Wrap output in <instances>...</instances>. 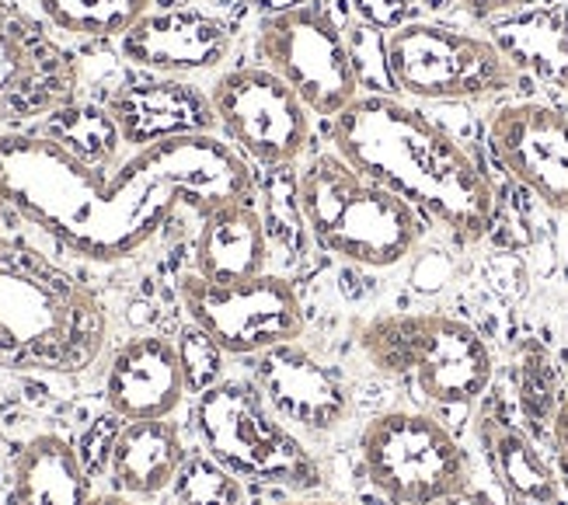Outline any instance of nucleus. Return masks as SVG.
I'll use <instances>...</instances> for the list:
<instances>
[{
  "label": "nucleus",
  "mask_w": 568,
  "mask_h": 505,
  "mask_svg": "<svg viewBox=\"0 0 568 505\" xmlns=\"http://www.w3.org/2000/svg\"><path fill=\"white\" fill-rule=\"evenodd\" d=\"M4 202L91 262H122L151 244L179 210L213 213L248 202L255 179L241 154L213 133L175 137L136 150L115 174L81 161L53 137H0Z\"/></svg>",
  "instance_id": "1"
},
{
  "label": "nucleus",
  "mask_w": 568,
  "mask_h": 505,
  "mask_svg": "<svg viewBox=\"0 0 568 505\" xmlns=\"http://www.w3.org/2000/svg\"><path fill=\"white\" fill-rule=\"evenodd\" d=\"M335 154L412 210L464 241H481L499 216L496 185L439 122L390 94H359L332 119Z\"/></svg>",
  "instance_id": "2"
},
{
  "label": "nucleus",
  "mask_w": 568,
  "mask_h": 505,
  "mask_svg": "<svg viewBox=\"0 0 568 505\" xmlns=\"http://www.w3.org/2000/svg\"><path fill=\"white\" fill-rule=\"evenodd\" d=\"M109 342V314L36 248L0 238V370L73 376Z\"/></svg>",
  "instance_id": "3"
},
{
  "label": "nucleus",
  "mask_w": 568,
  "mask_h": 505,
  "mask_svg": "<svg viewBox=\"0 0 568 505\" xmlns=\"http://www.w3.org/2000/svg\"><path fill=\"white\" fill-rule=\"evenodd\" d=\"M296 206L311 238L328 255L363 269H390L405 262L423 220L405 199L369 182L338 154H317L296 182Z\"/></svg>",
  "instance_id": "4"
},
{
  "label": "nucleus",
  "mask_w": 568,
  "mask_h": 505,
  "mask_svg": "<svg viewBox=\"0 0 568 505\" xmlns=\"http://www.w3.org/2000/svg\"><path fill=\"white\" fill-rule=\"evenodd\" d=\"M356 345L377 373L439 408H471L491 387V349L450 314H377L356 324Z\"/></svg>",
  "instance_id": "5"
},
{
  "label": "nucleus",
  "mask_w": 568,
  "mask_h": 505,
  "mask_svg": "<svg viewBox=\"0 0 568 505\" xmlns=\"http://www.w3.org/2000/svg\"><path fill=\"white\" fill-rule=\"evenodd\" d=\"M192 428L200 446L241 482L286 492H317L325 471L317 457L262 397L255 381H220L195 394Z\"/></svg>",
  "instance_id": "6"
},
{
  "label": "nucleus",
  "mask_w": 568,
  "mask_h": 505,
  "mask_svg": "<svg viewBox=\"0 0 568 505\" xmlns=\"http://www.w3.org/2000/svg\"><path fill=\"white\" fill-rule=\"evenodd\" d=\"M366 482L390 505H436L471 485V461L439 418L426 412H384L359 433Z\"/></svg>",
  "instance_id": "7"
},
{
  "label": "nucleus",
  "mask_w": 568,
  "mask_h": 505,
  "mask_svg": "<svg viewBox=\"0 0 568 505\" xmlns=\"http://www.w3.org/2000/svg\"><path fill=\"white\" fill-rule=\"evenodd\" d=\"M390 84L423 101H485L520 84L503 49L488 36L454 24L408 21L387 36Z\"/></svg>",
  "instance_id": "8"
},
{
  "label": "nucleus",
  "mask_w": 568,
  "mask_h": 505,
  "mask_svg": "<svg viewBox=\"0 0 568 505\" xmlns=\"http://www.w3.org/2000/svg\"><path fill=\"white\" fill-rule=\"evenodd\" d=\"M255 49L262 67L301 94L311 115L335 119L359 98V78L349 60L345 32L321 0L296 11L265 14L258 21Z\"/></svg>",
  "instance_id": "9"
},
{
  "label": "nucleus",
  "mask_w": 568,
  "mask_h": 505,
  "mask_svg": "<svg viewBox=\"0 0 568 505\" xmlns=\"http://www.w3.org/2000/svg\"><path fill=\"white\" fill-rule=\"evenodd\" d=\"M179 300L189 321L227 356H262L304 335L301 296L268 272L241 283H210L200 272H185L179 280Z\"/></svg>",
  "instance_id": "10"
},
{
  "label": "nucleus",
  "mask_w": 568,
  "mask_h": 505,
  "mask_svg": "<svg viewBox=\"0 0 568 505\" xmlns=\"http://www.w3.org/2000/svg\"><path fill=\"white\" fill-rule=\"evenodd\" d=\"M213 115L237 154L262 168H286L307 150L311 112L286 81L265 67H234L220 73Z\"/></svg>",
  "instance_id": "11"
},
{
  "label": "nucleus",
  "mask_w": 568,
  "mask_h": 505,
  "mask_svg": "<svg viewBox=\"0 0 568 505\" xmlns=\"http://www.w3.org/2000/svg\"><path fill=\"white\" fill-rule=\"evenodd\" d=\"M81 70L73 53L24 8L0 0V125H24L73 105Z\"/></svg>",
  "instance_id": "12"
},
{
  "label": "nucleus",
  "mask_w": 568,
  "mask_h": 505,
  "mask_svg": "<svg viewBox=\"0 0 568 505\" xmlns=\"http://www.w3.org/2000/svg\"><path fill=\"white\" fill-rule=\"evenodd\" d=\"M255 387L290 428L307 436H328L353 415V394L342 373L321 363L301 342L255 356Z\"/></svg>",
  "instance_id": "13"
},
{
  "label": "nucleus",
  "mask_w": 568,
  "mask_h": 505,
  "mask_svg": "<svg viewBox=\"0 0 568 505\" xmlns=\"http://www.w3.org/2000/svg\"><path fill=\"white\" fill-rule=\"evenodd\" d=\"M488 143L509 179L534 192L548 210H568V115L520 101L503 105L488 122Z\"/></svg>",
  "instance_id": "14"
},
{
  "label": "nucleus",
  "mask_w": 568,
  "mask_h": 505,
  "mask_svg": "<svg viewBox=\"0 0 568 505\" xmlns=\"http://www.w3.org/2000/svg\"><path fill=\"white\" fill-rule=\"evenodd\" d=\"M119 53L140 70L179 78V73H200L224 63L231 53V32L206 11L151 8L119 39Z\"/></svg>",
  "instance_id": "15"
},
{
  "label": "nucleus",
  "mask_w": 568,
  "mask_h": 505,
  "mask_svg": "<svg viewBox=\"0 0 568 505\" xmlns=\"http://www.w3.org/2000/svg\"><path fill=\"white\" fill-rule=\"evenodd\" d=\"M109 119L122 143L136 150L175 140L213 133V101L200 88L171 78H136L119 84L109 98Z\"/></svg>",
  "instance_id": "16"
},
{
  "label": "nucleus",
  "mask_w": 568,
  "mask_h": 505,
  "mask_svg": "<svg viewBox=\"0 0 568 505\" xmlns=\"http://www.w3.org/2000/svg\"><path fill=\"white\" fill-rule=\"evenodd\" d=\"M185 373L179 360V345L164 335H136L109 363L105 401L109 408L126 418H171L185 401Z\"/></svg>",
  "instance_id": "17"
},
{
  "label": "nucleus",
  "mask_w": 568,
  "mask_h": 505,
  "mask_svg": "<svg viewBox=\"0 0 568 505\" xmlns=\"http://www.w3.org/2000/svg\"><path fill=\"white\" fill-rule=\"evenodd\" d=\"M14 505H136L130 495H102L70 440L42 433L21 446L11 474Z\"/></svg>",
  "instance_id": "18"
},
{
  "label": "nucleus",
  "mask_w": 568,
  "mask_h": 505,
  "mask_svg": "<svg viewBox=\"0 0 568 505\" xmlns=\"http://www.w3.org/2000/svg\"><path fill=\"white\" fill-rule=\"evenodd\" d=\"M189 457L182 428L171 418L126 422L112 440L109 474L119 495L154 498L175 485V477Z\"/></svg>",
  "instance_id": "19"
},
{
  "label": "nucleus",
  "mask_w": 568,
  "mask_h": 505,
  "mask_svg": "<svg viewBox=\"0 0 568 505\" xmlns=\"http://www.w3.org/2000/svg\"><path fill=\"white\" fill-rule=\"evenodd\" d=\"M268 265V244L262 216L248 202H227L203 216L195 238V272L210 283H241L262 275Z\"/></svg>",
  "instance_id": "20"
},
{
  "label": "nucleus",
  "mask_w": 568,
  "mask_h": 505,
  "mask_svg": "<svg viewBox=\"0 0 568 505\" xmlns=\"http://www.w3.org/2000/svg\"><path fill=\"white\" fill-rule=\"evenodd\" d=\"M506 60L540 84L568 91V11L565 8H520L506 14L488 36Z\"/></svg>",
  "instance_id": "21"
},
{
  "label": "nucleus",
  "mask_w": 568,
  "mask_h": 505,
  "mask_svg": "<svg viewBox=\"0 0 568 505\" xmlns=\"http://www.w3.org/2000/svg\"><path fill=\"white\" fill-rule=\"evenodd\" d=\"M478 440L491 474L509 492V498H516L520 505L558 502V477L520 425H513L499 415H485Z\"/></svg>",
  "instance_id": "22"
},
{
  "label": "nucleus",
  "mask_w": 568,
  "mask_h": 505,
  "mask_svg": "<svg viewBox=\"0 0 568 505\" xmlns=\"http://www.w3.org/2000/svg\"><path fill=\"white\" fill-rule=\"evenodd\" d=\"M154 0H39L53 29L78 39H122Z\"/></svg>",
  "instance_id": "23"
},
{
  "label": "nucleus",
  "mask_w": 568,
  "mask_h": 505,
  "mask_svg": "<svg viewBox=\"0 0 568 505\" xmlns=\"http://www.w3.org/2000/svg\"><path fill=\"white\" fill-rule=\"evenodd\" d=\"M171 495H175V505H248L241 477L213 461L206 450L189 453Z\"/></svg>",
  "instance_id": "24"
},
{
  "label": "nucleus",
  "mask_w": 568,
  "mask_h": 505,
  "mask_svg": "<svg viewBox=\"0 0 568 505\" xmlns=\"http://www.w3.org/2000/svg\"><path fill=\"white\" fill-rule=\"evenodd\" d=\"M175 345H179V360H182L185 391L189 394H203L213 384L224 381V356H227V352L220 349L206 332H200L195 324H189Z\"/></svg>",
  "instance_id": "25"
},
{
  "label": "nucleus",
  "mask_w": 568,
  "mask_h": 505,
  "mask_svg": "<svg viewBox=\"0 0 568 505\" xmlns=\"http://www.w3.org/2000/svg\"><path fill=\"white\" fill-rule=\"evenodd\" d=\"M345 46H349V60L359 78V88H369L366 94H387V88H394L387 67V36L359 21L353 29H345Z\"/></svg>",
  "instance_id": "26"
},
{
  "label": "nucleus",
  "mask_w": 568,
  "mask_h": 505,
  "mask_svg": "<svg viewBox=\"0 0 568 505\" xmlns=\"http://www.w3.org/2000/svg\"><path fill=\"white\" fill-rule=\"evenodd\" d=\"M520 397H524V412L534 422H548L558 408V394H555V376L551 363L540 349H530L520 366Z\"/></svg>",
  "instance_id": "27"
},
{
  "label": "nucleus",
  "mask_w": 568,
  "mask_h": 505,
  "mask_svg": "<svg viewBox=\"0 0 568 505\" xmlns=\"http://www.w3.org/2000/svg\"><path fill=\"white\" fill-rule=\"evenodd\" d=\"M353 8L359 14L363 24L377 32H394L408 24V14H412V0H353Z\"/></svg>",
  "instance_id": "28"
},
{
  "label": "nucleus",
  "mask_w": 568,
  "mask_h": 505,
  "mask_svg": "<svg viewBox=\"0 0 568 505\" xmlns=\"http://www.w3.org/2000/svg\"><path fill=\"white\" fill-rule=\"evenodd\" d=\"M450 275H454V265L447 262V255H439V251H429V255H423V259L415 262V269H412V283H415V290L433 293V290H443V286H447Z\"/></svg>",
  "instance_id": "29"
},
{
  "label": "nucleus",
  "mask_w": 568,
  "mask_h": 505,
  "mask_svg": "<svg viewBox=\"0 0 568 505\" xmlns=\"http://www.w3.org/2000/svg\"><path fill=\"white\" fill-rule=\"evenodd\" d=\"M457 4L471 14V18H481V21H488V18H506V14H513V11H520V8H527L530 0H457Z\"/></svg>",
  "instance_id": "30"
},
{
  "label": "nucleus",
  "mask_w": 568,
  "mask_h": 505,
  "mask_svg": "<svg viewBox=\"0 0 568 505\" xmlns=\"http://www.w3.org/2000/svg\"><path fill=\"white\" fill-rule=\"evenodd\" d=\"M551 443H555V453H558L561 471L568 474V394L558 401V408H555V415H551Z\"/></svg>",
  "instance_id": "31"
},
{
  "label": "nucleus",
  "mask_w": 568,
  "mask_h": 505,
  "mask_svg": "<svg viewBox=\"0 0 568 505\" xmlns=\"http://www.w3.org/2000/svg\"><path fill=\"white\" fill-rule=\"evenodd\" d=\"M436 505H496V502H491L488 492H481V488H475V485H467V488L447 495V498L436 502Z\"/></svg>",
  "instance_id": "32"
},
{
  "label": "nucleus",
  "mask_w": 568,
  "mask_h": 505,
  "mask_svg": "<svg viewBox=\"0 0 568 505\" xmlns=\"http://www.w3.org/2000/svg\"><path fill=\"white\" fill-rule=\"evenodd\" d=\"M244 4H252L255 11L265 14H283V11H296V8H304V4H314V0H244Z\"/></svg>",
  "instance_id": "33"
},
{
  "label": "nucleus",
  "mask_w": 568,
  "mask_h": 505,
  "mask_svg": "<svg viewBox=\"0 0 568 505\" xmlns=\"http://www.w3.org/2000/svg\"><path fill=\"white\" fill-rule=\"evenodd\" d=\"M283 505H349V502H332V498H293Z\"/></svg>",
  "instance_id": "34"
},
{
  "label": "nucleus",
  "mask_w": 568,
  "mask_h": 505,
  "mask_svg": "<svg viewBox=\"0 0 568 505\" xmlns=\"http://www.w3.org/2000/svg\"><path fill=\"white\" fill-rule=\"evenodd\" d=\"M4 206H8V202H4V192H0V216H4Z\"/></svg>",
  "instance_id": "35"
}]
</instances>
